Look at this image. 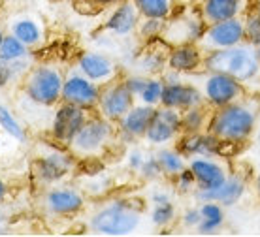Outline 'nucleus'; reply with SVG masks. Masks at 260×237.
<instances>
[{
	"label": "nucleus",
	"instance_id": "obj_12",
	"mask_svg": "<svg viewBox=\"0 0 260 237\" xmlns=\"http://www.w3.org/2000/svg\"><path fill=\"white\" fill-rule=\"evenodd\" d=\"M181 74L174 72V77H164V90H162V100H160V106H166V108H174L179 109V111H185V109L196 108V106H202L206 104V98L202 94V90L192 83H183L179 79Z\"/></svg>",
	"mask_w": 260,
	"mask_h": 237
},
{
	"label": "nucleus",
	"instance_id": "obj_44",
	"mask_svg": "<svg viewBox=\"0 0 260 237\" xmlns=\"http://www.w3.org/2000/svg\"><path fill=\"white\" fill-rule=\"evenodd\" d=\"M254 186H256V192H258V198H260V173L256 175V181H254Z\"/></svg>",
	"mask_w": 260,
	"mask_h": 237
},
{
	"label": "nucleus",
	"instance_id": "obj_33",
	"mask_svg": "<svg viewBox=\"0 0 260 237\" xmlns=\"http://www.w3.org/2000/svg\"><path fill=\"white\" fill-rule=\"evenodd\" d=\"M149 218L156 228H166L168 224H172L176 220V207L172 204V199L164 204H153Z\"/></svg>",
	"mask_w": 260,
	"mask_h": 237
},
{
	"label": "nucleus",
	"instance_id": "obj_47",
	"mask_svg": "<svg viewBox=\"0 0 260 237\" xmlns=\"http://www.w3.org/2000/svg\"><path fill=\"white\" fill-rule=\"evenodd\" d=\"M4 36H6V34H4V30L0 28V44H2V40H4Z\"/></svg>",
	"mask_w": 260,
	"mask_h": 237
},
{
	"label": "nucleus",
	"instance_id": "obj_13",
	"mask_svg": "<svg viewBox=\"0 0 260 237\" xmlns=\"http://www.w3.org/2000/svg\"><path fill=\"white\" fill-rule=\"evenodd\" d=\"M102 87L89 77H85L81 72H72L70 76L64 77V87H62V102L74 104L83 109H94L98 106Z\"/></svg>",
	"mask_w": 260,
	"mask_h": 237
},
{
	"label": "nucleus",
	"instance_id": "obj_45",
	"mask_svg": "<svg viewBox=\"0 0 260 237\" xmlns=\"http://www.w3.org/2000/svg\"><path fill=\"white\" fill-rule=\"evenodd\" d=\"M254 12L260 15V0H256V4H254Z\"/></svg>",
	"mask_w": 260,
	"mask_h": 237
},
{
	"label": "nucleus",
	"instance_id": "obj_15",
	"mask_svg": "<svg viewBox=\"0 0 260 237\" xmlns=\"http://www.w3.org/2000/svg\"><path fill=\"white\" fill-rule=\"evenodd\" d=\"M78 70L100 87L115 81L119 76L117 64L108 55L98 51H85L78 58Z\"/></svg>",
	"mask_w": 260,
	"mask_h": 237
},
{
	"label": "nucleus",
	"instance_id": "obj_4",
	"mask_svg": "<svg viewBox=\"0 0 260 237\" xmlns=\"http://www.w3.org/2000/svg\"><path fill=\"white\" fill-rule=\"evenodd\" d=\"M64 76L53 64H36L23 77V92L34 104L40 106H55L62 100Z\"/></svg>",
	"mask_w": 260,
	"mask_h": 237
},
{
	"label": "nucleus",
	"instance_id": "obj_32",
	"mask_svg": "<svg viewBox=\"0 0 260 237\" xmlns=\"http://www.w3.org/2000/svg\"><path fill=\"white\" fill-rule=\"evenodd\" d=\"M162 90H164V81L158 77H147V81L143 85L142 92L138 94V100L147 106H160L162 100Z\"/></svg>",
	"mask_w": 260,
	"mask_h": 237
},
{
	"label": "nucleus",
	"instance_id": "obj_34",
	"mask_svg": "<svg viewBox=\"0 0 260 237\" xmlns=\"http://www.w3.org/2000/svg\"><path fill=\"white\" fill-rule=\"evenodd\" d=\"M164 23L166 19H155V17H143V21H140L138 25V36L145 42H151V40H160V34H162Z\"/></svg>",
	"mask_w": 260,
	"mask_h": 237
},
{
	"label": "nucleus",
	"instance_id": "obj_36",
	"mask_svg": "<svg viewBox=\"0 0 260 237\" xmlns=\"http://www.w3.org/2000/svg\"><path fill=\"white\" fill-rule=\"evenodd\" d=\"M138 173L142 175L143 179H147V181H155V179H158V177H162L164 173H162V167H160V164H158L156 154H147Z\"/></svg>",
	"mask_w": 260,
	"mask_h": 237
},
{
	"label": "nucleus",
	"instance_id": "obj_31",
	"mask_svg": "<svg viewBox=\"0 0 260 237\" xmlns=\"http://www.w3.org/2000/svg\"><path fill=\"white\" fill-rule=\"evenodd\" d=\"M0 128L4 130L12 140L19 141H26V130L25 126L19 122V119L13 115V111L8 106L0 104Z\"/></svg>",
	"mask_w": 260,
	"mask_h": 237
},
{
	"label": "nucleus",
	"instance_id": "obj_6",
	"mask_svg": "<svg viewBox=\"0 0 260 237\" xmlns=\"http://www.w3.org/2000/svg\"><path fill=\"white\" fill-rule=\"evenodd\" d=\"M206 26L208 25L202 17L200 10H192V6H185L179 15H172L166 19L160 40L170 47L183 44H198Z\"/></svg>",
	"mask_w": 260,
	"mask_h": 237
},
{
	"label": "nucleus",
	"instance_id": "obj_30",
	"mask_svg": "<svg viewBox=\"0 0 260 237\" xmlns=\"http://www.w3.org/2000/svg\"><path fill=\"white\" fill-rule=\"evenodd\" d=\"M30 55V47L25 45L19 38H15L13 34H6L2 44H0V60L13 62V60H21Z\"/></svg>",
	"mask_w": 260,
	"mask_h": 237
},
{
	"label": "nucleus",
	"instance_id": "obj_7",
	"mask_svg": "<svg viewBox=\"0 0 260 237\" xmlns=\"http://www.w3.org/2000/svg\"><path fill=\"white\" fill-rule=\"evenodd\" d=\"M200 90L206 102L211 104L213 108H222L228 104L240 102L247 94L241 81L226 74H219V72H208L204 76V87Z\"/></svg>",
	"mask_w": 260,
	"mask_h": 237
},
{
	"label": "nucleus",
	"instance_id": "obj_3",
	"mask_svg": "<svg viewBox=\"0 0 260 237\" xmlns=\"http://www.w3.org/2000/svg\"><path fill=\"white\" fill-rule=\"evenodd\" d=\"M142 211L132 201L115 199L102 205L89 220V228L100 235H128L138 230Z\"/></svg>",
	"mask_w": 260,
	"mask_h": 237
},
{
	"label": "nucleus",
	"instance_id": "obj_22",
	"mask_svg": "<svg viewBox=\"0 0 260 237\" xmlns=\"http://www.w3.org/2000/svg\"><path fill=\"white\" fill-rule=\"evenodd\" d=\"M221 140H217L213 134H204V132H196V134H183L177 151L187 156V158H194V156H217L221 153Z\"/></svg>",
	"mask_w": 260,
	"mask_h": 237
},
{
	"label": "nucleus",
	"instance_id": "obj_9",
	"mask_svg": "<svg viewBox=\"0 0 260 237\" xmlns=\"http://www.w3.org/2000/svg\"><path fill=\"white\" fill-rule=\"evenodd\" d=\"M74 166H76V156L70 151L64 153L59 149H53L47 154H42L34 160L32 172L40 185L53 186L60 183L64 177H68L74 172Z\"/></svg>",
	"mask_w": 260,
	"mask_h": 237
},
{
	"label": "nucleus",
	"instance_id": "obj_2",
	"mask_svg": "<svg viewBox=\"0 0 260 237\" xmlns=\"http://www.w3.org/2000/svg\"><path fill=\"white\" fill-rule=\"evenodd\" d=\"M256 109L245 100L217 108L209 117L208 132L222 143H243L254 134Z\"/></svg>",
	"mask_w": 260,
	"mask_h": 237
},
{
	"label": "nucleus",
	"instance_id": "obj_5",
	"mask_svg": "<svg viewBox=\"0 0 260 237\" xmlns=\"http://www.w3.org/2000/svg\"><path fill=\"white\" fill-rule=\"evenodd\" d=\"M115 136L113 122L108 121L106 117L96 115L89 117L81 130H79L76 138L70 141L68 151H70L76 158H92V156H100L104 153L106 147L111 143Z\"/></svg>",
	"mask_w": 260,
	"mask_h": 237
},
{
	"label": "nucleus",
	"instance_id": "obj_18",
	"mask_svg": "<svg viewBox=\"0 0 260 237\" xmlns=\"http://www.w3.org/2000/svg\"><path fill=\"white\" fill-rule=\"evenodd\" d=\"M140 21H142V13L134 4V0H123L108 17L104 30L117 36V38H126V36L136 32Z\"/></svg>",
	"mask_w": 260,
	"mask_h": 237
},
{
	"label": "nucleus",
	"instance_id": "obj_17",
	"mask_svg": "<svg viewBox=\"0 0 260 237\" xmlns=\"http://www.w3.org/2000/svg\"><path fill=\"white\" fill-rule=\"evenodd\" d=\"M245 190H247V183L241 175H228L224 183L215 188H209V190L196 188L194 196L198 201H217L222 207H232L243 198Z\"/></svg>",
	"mask_w": 260,
	"mask_h": 237
},
{
	"label": "nucleus",
	"instance_id": "obj_28",
	"mask_svg": "<svg viewBox=\"0 0 260 237\" xmlns=\"http://www.w3.org/2000/svg\"><path fill=\"white\" fill-rule=\"evenodd\" d=\"M155 154L156 158H158L160 167H162V173L168 175V177H176V175H179L187 167L185 156L177 149H160Z\"/></svg>",
	"mask_w": 260,
	"mask_h": 237
},
{
	"label": "nucleus",
	"instance_id": "obj_14",
	"mask_svg": "<svg viewBox=\"0 0 260 237\" xmlns=\"http://www.w3.org/2000/svg\"><path fill=\"white\" fill-rule=\"evenodd\" d=\"M179 134H183L181 111L174 108H166V106L156 108L155 117L147 128V134H145V141L151 145H166L176 138H179Z\"/></svg>",
	"mask_w": 260,
	"mask_h": 237
},
{
	"label": "nucleus",
	"instance_id": "obj_29",
	"mask_svg": "<svg viewBox=\"0 0 260 237\" xmlns=\"http://www.w3.org/2000/svg\"><path fill=\"white\" fill-rule=\"evenodd\" d=\"M32 66L28 62V57L21 58V60H13V62H6V60H0V89H4L8 85L15 81V79H21L28 74Z\"/></svg>",
	"mask_w": 260,
	"mask_h": 237
},
{
	"label": "nucleus",
	"instance_id": "obj_24",
	"mask_svg": "<svg viewBox=\"0 0 260 237\" xmlns=\"http://www.w3.org/2000/svg\"><path fill=\"white\" fill-rule=\"evenodd\" d=\"M10 34H13L15 38H19L30 49L40 47V45L44 44V38H46V32H44V26H42L40 19H36L32 15L15 17L12 21V25H10Z\"/></svg>",
	"mask_w": 260,
	"mask_h": 237
},
{
	"label": "nucleus",
	"instance_id": "obj_1",
	"mask_svg": "<svg viewBox=\"0 0 260 237\" xmlns=\"http://www.w3.org/2000/svg\"><path fill=\"white\" fill-rule=\"evenodd\" d=\"M204 70L226 74L245 85L260 77V58L254 45L241 42L226 49L206 53Z\"/></svg>",
	"mask_w": 260,
	"mask_h": 237
},
{
	"label": "nucleus",
	"instance_id": "obj_35",
	"mask_svg": "<svg viewBox=\"0 0 260 237\" xmlns=\"http://www.w3.org/2000/svg\"><path fill=\"white\" fill-rule=\"evenodd\" d=\"M243 25H245V42L254 47L260 45V15L256 12L249 13L247 17L243 19Z\"/></svg>",
	"mask_w": 260,
	"mask_h": 237
},
{
	"label": "nucleus",
	"instance_id": "obj_8",
	"mask_svg": "<svg viewBox=\"0 0 260 237\" xmlns=\"http://www.w3.org/2000/svg\"><path fill=\"white\" fill-rule=\"evenodd\" d=\"M245 42V25L241 17H232L226 21H219V23H211L206 26V30L198 40V47L204 53L219 51V49H226L232 45H238Z\"/></svg>",
	"mask_w": 260,
	"mask_h": 237
},
{
	"label": "nucleus",
	"instance_id": "obj_20",
	"mask_svg": "<svg viewBox=\"0 0 260 237\" xmlns=\"http://www.w3.org/2000/svg\"><path fill=\"white\" fill-rule=\"evenodd\" d=\"M189 167L194 175L196 188H202V190L215 188L224 183V179L228 177L224 166L219 164L213 156H194L190 158Z\"/></svg>",
	"mask_w": 260,
	"mask_h": 237
},
{
	"label": "nucleus",
	"instance_id": "obj_38",
	"mask_svg": "<svg viewBox=\"0 0 260 237\" xmlns=\"http://www.w3.org/2000/svg\"><path fill=\"white\" fill-rule=\"evenodd\" d=\"M202 220V213H200V207L198 209H187V211L183 213V224L187 226V228H196V226L200 224Z\"/></svg>",
	"mask_w": 260,
	"mask_h": 237
},
{
	"label": "nucleus",
	"instance_id": "obj_27",
	"mask_svg": "<svg viewBox=\"0 0 260 237\" xmlns=\"http://www.w3.org/2000/svg\"><path fill=\"white\" fill-rule=\"evenodd\" d=\"M208 124H209V115H208V111L204 109V104H202V106H196V108L181 111L183 134L204 132V130H208Z\"/></svg>",
	"mask_w": 260,
	"mask_h": 237
},
{
	"label": "nucleus",
	"instance_id": "obj_41",
	"mask_svg": "<svg viewBox=\"0 0 260 237\" xmlns=\"http://www.w3.org/2000/svg\"><path fill=\"white\" fill-rule=\"evenodd\" d=\"M94 4L98 6H110V4H119V2H123V0H92Z\"/></svg>",
	"mask_w": 260,
	"mask_h": 237
},
{
	"label": "nucleus",
	"instance_id": "obj_10",
	"mask_svg": "<svg viewBox=\"0 0 260 237\" xmlns=\"http://www.w3.org/2000/svg\"><path fill=\"white\" fill-rule=\"evenodd\" d=\"M134 100H136V96L130 92L123 79L121 81L115 79V81L104 85L100 90V98H98L96 106L98 115L106 117L111 122H119L134 106Z\"/></svg>",
	"mask_w": 260,
	"mask_h": 237
},
{
	"label": "nucleus",
	"instance_id": "obj_48",
	"mask_svg": "<svg viewBox=\"0 0 260 237\" xmlns=\"http://www.w3.org/2000/svg\"><path fill=\"white\" fill-rule=\"evenodd\" d=\"M256 53H258V58H260V45L256 47Z\"/></svg>",
	"mask_w": 260,
	"mask_h": 237
},
{
	"label": "nucleus",
	"instance_id": "obj_46",
	"mask_svg": "<svg viewBox=\"0 0 260 237\" xmlns=\"http://www.w3.org/2000/svg\"><path fill=\"white\" fill-rule=\"evenodd\" d=\"M256 145L260 147V128H258V132H256Z\"/></svg>",
	"mask_w": 260,
	"mask_h": 237
},
{
	"label": "nucleus",
	"instance_id": "obj_39",
	"mask_svg": "<svg viewBox=\"0 0 260 237\" xmlns=\"http://www.w3.org/2000/svg\"><path fill=\"white\" fill-rule=\"evenodd\" d=\"M145 156H147V154L142 153L140 149H132V151L128 153V167H130V170L140 172V167H142L143 160H145Z\"/></svg>",
	"mask_w": 260,
	"mask_h": 237
},
{
	"label": "nucleus",
	"instance_id": "obj_21",
	"mask_svg": "<svg viewBox=\"0 0 260 237\" xmlns=\"http://www.w3.org/2000/svg\"><path fill=\"white\" fill-rule=\"evenodd\" d=\"M204 57L206 53L198 47V44L174 45L168 53L166 66L177 74H192L204 66Z\"/></svg>",
	"mask_w": 260,
	"mask_h": 237
},
{
	"label": "nucleus",
	"instance_id": "obj_42",
	"mask_svg": "<svg viewBox=\"0 0 260 237\" xmlns=\"http://www.w3.org/2000/svg\"><path fill=\"white\" fill-rule=\"evenodd\" d=\"M200 0H176V4L177 6H181V8H185V6H192V4H198Z\"/></svg>",
	"mask_w": 260,
	"mask_h": 237
},
{
	"label": "nucleus",
	"instance_id": "obj_23",
	"mask_svg": "<svg viewBox=\"0 0 260 237\" xmlns=\"http://www.w3.org/2000/svg\"><path fill=\"white\" fill-rule=\"evenodd\" d=\"M245 0H200V13L206 25L240 17Z\"/></svg>",
	"mask_w": 260,
	"mask_h": 237
},
{
	"label": "nucleus",
	"instance_id": "obj_43",
	"mask_svg": "<svg viewBox=\"0 0 260 237\" xmlns=\"http://www.w3.org/2000/svg\"><path fill=\"white\" fill-rule=\"evenodd\" d=\"M6 192H8V186H6V183L0 179V201L6 198Z\"/></svg>",
	"mask_w": 260,
	"mask_h": 237
},
{
	"label": "nucleus",
	"instance_id": "obj_19",
	"mask_svg": "<svg viewBox=\"0 0 260 237\" xmlns=\"http://www.w3.org/2000/svg\"><path fill=\"white\" fill-rule=\"evenodd\" d=\"M155 111L156 106H147V104L136 106L134 104L128 113L119 121V136L124 141H136L145 138L147 128L155 117Z\"/></svg>",
	"mask_w": 260,
	"mask_h": 237
},
{
	"label": "nucleus",
	"instance_id": "obj_26",
	"mask_svg": "<svg viewBox=\"0 0 260 237\" xmlns=\"http://www.w3.org/2000/svg\"><path fill=\"white\" fill-rule=\"evenodd\" d=\"M142 17H155V19H168L174 15L176 0H134Z\"/></svg>",
	"mask_w": 260,
	"mask_h": 237
},
{
	"label": "nucleus",
	"instance_id": "obj_25",
	"mask_svg": "<svg viewBox=\"0 0 260 237\" xmlns=\"http://www.w3.org/2000/svg\"><path fill=\"white\" fill-rule=\"evenodd\" d=\"M202 220L200 224L196 226L198 233H213L222 226L224 222V211H222V205H219L217 201H202L200 205Z\"/></svg>",
	"mask_w": 260,
	"mask_h": 237
},
{
	"label": "nucleus",
	"instance_id": "obj_40",
	"mask_svg": "<svg viewBox=\"0 0 260 237\" xmlns=\"http://www.w3.org/2000/svg\"><path fill=\"white\" fill-rule=\"evenodd\" d=\"M164 201H170L168 192H164V190H155V192L151 194V204H164Z\"/></svg>",
	"mask_w": 260,
	"mask_h": 237
},
{
	"label": "nucleus",
	"instance_id": "obj_37",
	"mask_svg": "<svg viewBox=\"0 0 260 237\" xmlns=\"http://www.w3.org/2000/svg\"><path fill=\"white\" fill-rule=\"evenodd\" d=\"M176 179H177V186H179V190H181V192H189V190H192V192H194V190H196L194 175H192V172H190L189 166L185 167L179 175H176Z\"/></svg>",
	"mask_w": 260,
	"mask_h": 237
},
{
	"label": "nucleus",
	"instance_id": "obj_11",
	"mask_svg": "<svg viewBox=\"0 0 260 237\" xmlns=\"http://www.w3.org/2000/svg\"><path fill=\"white\" fill-rule=\"evenodd\" d=\"M89 119L87 109L74 106V104L62 102L59 108L55 109V113L51 117V136L53 140L57 141L62 147H68L70 141L76 138L81 126Z\"/></svg>",
	"mask_w": 260,
	"mask_h": 237
},
{
	"label": "nucleus",
	"instance_id": "obj_16",
	"mask_svg": "<svg viewBox=\"0 0 260 237\" xmlns=\"http://www.w3.org/2000/svg\"><path fill=\"white\" fill-rule=\"evenodd\" d=\"M85 205L83 194L68 186H53L44 194V209L55 217L78 215Z\"/></svg>",
	"mask_w": 260,
	"mask_h": 237
}]
</instances>
